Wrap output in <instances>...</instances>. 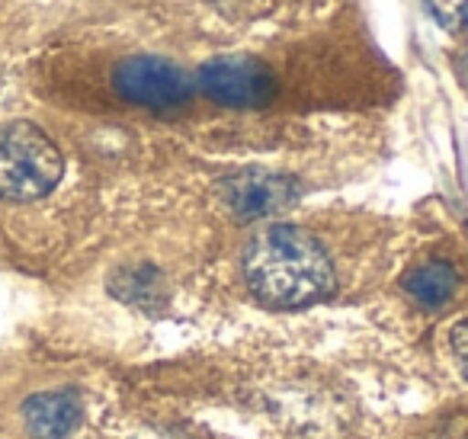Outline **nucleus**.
I'll list each match as a JSON object with an SVG mask.
<instances>
[{
    "instance_id": "f257e3e1",
    "label": "nucleus",
    "mask_w": 468,
    "mask_h": 439,
    "mask_svg": "<svg viewBox=\"0 0 468 439\" xmlns=\"http://www.w3.org/2000/svg\"><path fill=\"white\" fill-rule=\"evenodd\" d=\"M244 279L270 308H305L334 292L324 247L295 225H273L244 251Z\"/></svg>"
},
{
    "instance_id": "423d86ee",
    "label": "nucleus",
    "mask_w": 468,
    "mask_h": 439,
    "mask_svg": "<svg viewBox=\"0 0 468 439\" xmlns=\"http://www.w3.org/2000/svg\"><path fill=\"white\" fill-rule=\"evenodd\" d=\"M80 398L71 388L39 391L23 404V423L33 439H68L80 423Z\"/></svg>"
},
{
    "instance_id": "39448f33",
    "label": "nucleus",
    "mask_w": 468,
    "mask_h": 439,
    "mask_svg": "<svg viewBox=\"0 0 468 439\" xmlns=\"http://www.w3.org/2000/svg\"><path fill=\"white\" fill-rule=\"evenodd\" d=\"M218 196L225 202V209L241 221L267 219V215L282 212L286 206H292L299 187L292 177L273 174V170H241L231 174L218 183Z\"/></svg>"
},
{
    "instance_id": "9b49d317",
    "label": "nucleus",
    "mask_w": 468,
    "mask_h": 439,
    "mask_svg": "<svg viewBox=\"0 0 468 439\" xmlns=\"http://www.w3.org/2000/svg\"><path fill=\"white\" fill-rule=\"evenodd\" d=\"M452 68H455V80H459V84H462V91L468 93V42L459 48V52H455Z\"/></svg>"
},
{
    "instance_id": "7ed1b4c3",
    "label": "nucleus",
    "mask_w": 468,
    "mask_h": 439,
    "mask_svg": "<svg viewBox=\"0 0 468 439\" xmlns=\"http://www.w3.org/2000/svg\"><path fill=\"white\" fill-rule=\"evenodd\" d=\"M112 87L122 100L148 110H176L193 97L189 74L157 55H135L119 61L112 71Z\"/></svg>"
},
{
    "instance_id": "f8f14e48",
    "label": "nucleus",
    "mask_w": 468,
    "mask_h": 439,
    "mask_svg": "<svg viewBox=\"0 0 468 439\" xmlns=\"http://www.w3.org/2000/svg\"><path fill=\"white\" fill-rule=\"evenodd\" d=\"M135 439H183V436H176V433H170V430H144V433H138Z\"/></svg>"
},
{
    "instance_id": "1a4fd4ad",
    "label": "nucleus",
    "mask_w": 468,
    "mask_h": 439,
    "mask_svg": "<svg viewBox=\"0 0 468 439\" xmlns=\"http://www.w3.org/2000/svg\"><path fill=\"white\" fill-rule=\"evenodd\" d=\"M423 4L446 33H462L468 27V0H423Z\"/></svg>"
},
{
    "instance_id": "0eeeda50",
    "label": "nucleus",
    "mask_w": 468,
    "mask_h": 439,
    "mask_svg": "<svg viewBox=\"0 0 468 439\" xmlns=\"http://www.w3.org/2000/svg\"><path fill=\"white\" fill-rule=\"evenodd\" d=\"M404 292L423 308H440L459 292V273L446 260H427L404 276Z\"/></svg>"
},
{
    "instance_id": "9d476101",
    "label": "nucleus",
    "mask_w": 468,
    "mask_h": 439,
    "mask_svg": "<svg viewBox=\"0 0 468 439\" xmlns=\"http://www.w3.org/2000/svg\"><path fill=\"white\" fill-rule=\"evenodd\" d=\"M449 349H452V359L459 366V372L468 379V321L452 324V330H449Z\"/></svg>"
},
{
    "instance_id": "f03ea898",
    "label": "nucleus",
    "mask_w": 468,
    "mask_h": 439,
    "mask_svg": "<svg viewBox=\"0 0 468 439\" xmlns=\"http://www.w3.org/2000/svg\"><path fill=\"white\" fill-rule=\"evenodd\" d=\"M65 174L61 151L33 123L0 129V199L33 202L52 193Z\"/></svg>"
},
{
    "instance_id": "20e7f679",
    "label": "nucleus",
    "mask_w": 468,
    "mask_h": 439,
    "mask_svg": "<svg viewBox=\"0 0 468 439\" xmlns=\"http://www.w3.org/2000/svg\"><path fill=\"white\" fill-rule=\"evenodd\" d=\"M196 84L215 103L241 106V110L263 106L276 91V80L267 71V65L250 55H221V59L206 61L199 68Z\"/></svg>"
},
{
    "instance_id": "6e6552de",
    "label": "nucleus",
    "mask_w": 468,
    "mask_h": 439,
    "mask_svg": "<svg viewBox=\"0 0 468 439\" xmlns=\"http://www.w3.org/2000/svg\"><path fill=\"white\" fill-rule=\"evenodd\" d=\"M110 285L119 298H125V302H132V305H144V308H148L154 298H161V276H157L151 266L122 270Z\"/></svg>"
}]
</instances>
